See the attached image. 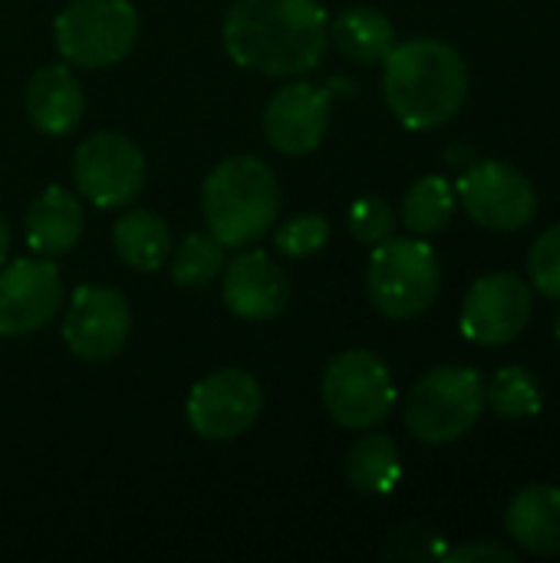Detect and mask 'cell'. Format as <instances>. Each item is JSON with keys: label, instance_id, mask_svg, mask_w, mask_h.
<instances>
[{"label": "cell", "instance_id": "6da1fadb", "mask_svg": "<svg viewBox=\"0 0 560 563\" xmlns=\"http://www.w3.org/2000/svg\"><path fill=\"white\" fill-rule=\"evenodd\" d=\"M221 40L238 66L287 79L323 59L330 23L317 0H234Z\"/></svg>", "mask_w": 560, "mask_h": 563}, {"label": "cell", "instance_id": "7a4b0ae2", "mask_svg": "<svg viewBox=\"0 0 560 563\" xmlns=\"http://www.w3.org/2000/svg\"><path fill=\"white\" fill-rule=\"evenodd\" d=\"M383 99L406 129H439L469 99V66L455 46L432 36L396 43L383 59Z\"/></svg>", "mask_w": 560, "mask_h": 563}, {"label": "cell", "instance_id": "3957f363", "mask_svg": "<svg viewBox=\"0 0 560 563\" xmlns=\"http://www.w3.org/2000/svg\"><path fill=\"white\" fill-rule=\"evenodd\" d=\"M201 208L215 241L251 247L281 214V181L257 155H231L205 178Z\"/></svg>", "mask_w": 560, "mask_h": 563}, {"label": "cell", "instance_id": "277c9868", "mask_svg": "<svg viewBox=\"0 0 560 563\" xmlns=\"http://www.w3.org/2000/svg\"><path fill=\"white\" fill-rule=\"evenodd\" d=\"M442 287L436 251L419 238H386L373 247L366 267V294L389 320H413L426 313Z\"/></svg>", "mask_w": 560, "mask_h": 563}, {"label": "cell", "instance_id": "5b68a950", "mask_svg": "<svg viewBox=\"0 0 560 563\" xmlns=\"http://www.w3.org/2000/svg\"><path fill=\"white\" fill-rule=\"evenodd\" d=\"M485 412V379L472 366L426 373L406 399V429L426 445L465 439Z\"/></svg>", "mask_w": 560, "mask_h": 563}, {"label": "cell", "instance_id": "8992f818", "mask_svg": "<svg viewBox=\"0 0 560 563\" xmlns=\"http://www.w3.org/2000/svg\"><path fill=\"white\" fill-rule=\"evenodd\" d=\"M63 63L102 69L122 63L139 40V13L129 0H73L53 23Z\"/></svg>", "mask_w": 560, "mask_h": 563}, {"label": "cell", "instance_id": "52a82bcc", "mask_svg": "<svg viewBox=\"0 0 560 563\" xmlns=\"http://www.w3.org/2000/svg\"><path fill=\"white\" fill-rule=\"evenodd\" d=\"M320 396L330 419L353 432L383 426L396 409V383L386 363L370 350H347L333 356L320 379Z\"/></svg>", "mask_w": 560, "mask_h": 563}, {"label": "cell", "instance_id": "ba28073f", "mask_svg": "<svg viewBox=\"0 0 560 563\" xmlns=\"http://www.w3.org/2000/svg\"><path fill=\"white\" fill-rule=\"evenodd\" d=\"M455 198L469 211V218L488 231H521L538 214V191L525 172L508 162H472L459 185Z\"/></svg>", "mask_w": 560, "mask_h": 563}, {"label": "cell", "instance_id": "9c48e42d", "mask_svg": "<svg viewBox=\"0 0 560 563\" xmlns=\"http://www.w3.org/2000/svg\"><path fill=\"white\" fill-rule=\"evenodd\" d=\"M73 178L96 208H122L145 185V158L122 132H96L73 155Z\"/></svg>", "mask_w": 560, "mask_h": 563}, {"label": "cell", "instance_id": "30bf717a", "mask_svg": "<svg viewBox=\"0 0 560 563\" xmlns=\"http://www.w3.org/2000/svg\"><path fill=\"white\" fill-rule=\"evenodd\" d=\"M264 409L261 383L248 369H218L195 383L188 393V426L211 442L244 435Z\"/></svg>", "mask_w": 560, "mask_h": 563}, {"label": "cell", "instance_id": "8fae6325", "mask_svg": "<svg viewBox=\"0 0 560 563\" xmlns=\"http://www.w3.org/2000/svg\"><path fill=\"white\" fill-rule=\"evenodd\" d=\"M535 313L531 287L518 274H485L462 303V336L479 346H505L518 340Z\"/></svg>", "mask_w": 560, "mask_h": 563}, {"label": "cell", "instance_id": "7c38bea8", "mask_svg": "<svg viewBox=\"0 0 560 563\" xmlns=\"http://www.w3.org/2000/svg\"><path fill=\"white\" fill-rule=\"evenodd\" d=\"M132 330V310L129 300L102 284H86L79 287L63 313V340L69 346V353H76L79 360H112Z\"/></svg>", "mask_w": 560, "mask_h": 563}, {"label": "cell", "instance_id": "4fadbf2b", "mask_svg": "<svg viewBox=\"0 0 560 563\" xmlns=\"http://www.w3.org/2000/svg\"><path fill=\"white\" fill-rule=\"evenodd\" d=\"M63 307V280L50 257L0 264V336L43 330Z\"/></svg>", "mask_w": 560, "mask_h": 563}, {"label": "cell", "instance_id": "5bb4252c", "mask_svg": "<svg viewBox=\"0 0 560 563\" xmlns=\"http://www.w3.org/2000/svg\"><path fill=\"white\" fill-rule=\"evenodd\" d=\"M330 129V92L314 82H287L264 109L267 142L284 155L314 152Z\"/></svg>", "mask_w": 560, "mask_h": 563}, {"label": "cell", "instance_id": "9a60e30c", "mask_svg": "<svg viewBox=\"0 0 560 563\" xmlns=\"http://www.w3.org/2000/svg\"><path fill=\"white\" fill-rule=\"evenodd\" d=\"M221 277V297L241 320H271L290 300L287 274L264 251H241L238 257L224 261Z\"/></svg>", "mask_w": 560, "mask_h": 563}, {"label": "cell", "instance_id": "2e32d148", "mask_svg": "<svg viewBox=\"0 0 560 563\" xmlns=\"http://www.w3.org/2000/svg\"><path fill=\"white\" fill-rule=\"evenodd\" d=\"M23 106H26L30 122L43 135H69L83 122V112H86L79 79L63 63L43 66L33 73V79L26 82Z\"/></svg>", "mask_w": 560, "mask_h": 563}, {"label": "cell", "instance_id": "e0dca14e", "mask_svg": "<svg viewBox=\"0 0 560 563\" xmlns=\"http://www.w3.org/2000/svg\"><path fill=\"white\" fill-rule=\"evenodd\" d=\"M508 538L535 554L560 558V488L558 485H525L505 511Z\"/></svg>", "mask_w": 560, "mask_h": 563}, {"label": "cell", "instance_id": "ac0fdd59", "mask_svg": "<svg viewBox=\"0 0 560 563\" xmlns=\"http://www.w3.org/2000/svg\"><path fill=\"white\" fill-rule=\"evenodd\" d=\"M83 201L73 191L50 185L26 211V241L40 257L69 254L83 238Z\"/></svg>", "mask_w": 560, "mask_h": 563}, {"label": "cell", "instance_id": "d6986e66", "mask_svg": "<svg viewBox=\"0 0 560 563\" xmlns=\"http://www.w3.org/2000/svg\"><path fill=\"white\" fill-rule=\"evenodd\" d=\"M330 43L353 63H383L396 40V26L386 13L373 7H350L330 23Z\"/></svg>", "mask_w": 560, "mask_h": 563}, {"label": "cell", "instance_id": "ffe728a7", "mask_svg": "<svg viewBox=\"0 0 560 563\" xmlns=\"http://www.w3.org/2000/svg\"><path fill=\"white\" fill-rule=\"evenodd\" d=\"M112 247L119 254V261L132 271L152 274L158 271L168 254H172V231L168 224L149 211V208H132L125 211L116 228H112Z\"/></svg>", "mask_w": 560, "mask_h": 563}, {"label": "cell", "instance_id": "44dd1931", "mask_svg": "<svg viewBox=\"0 0 560 563\" xmlns=\"http://www.w3.org/2000/svg\"><path fill=\"white\" fill-rule=\"evenodd\" d=\"M403 478L399 449L386 432H370L347 455V482L360 495H389Z\"/></svg>", "mask_w": 560, "mask_h": 563}, {"label": "cell", "instance_id": "7402d4cb", "mask_svg": "<svg viewBox=\"0 0 560 563\" xmlns=\"http://www.w3.org/2000/svg\"><path fill=\"white\" fill-rule=\"evenodd\" d=\"M455 205H459L455 188L439 175H426L403 198V224L419 238L439 234L449 228Z\"/></svg>", "mask_w": 560, "mask_h": 563}, {"label": "cell", "instance_id": "603a6c76", "mask_svg": "<svg viewBox=\"0 0 560 563\" xmlns=\"http://www.w3.org/2000/svg\"><path fill=\"white\" fill-rule=\"evenodd\" d=\"M485 406H492L495 416L512 422L535 419L545 406L538 376L525 366H502L492 383H485Z\"/></svg>", "mask_w": 560, "mask_h": 563}, {"label": "cell", "instance_id": "cb8c5ba5", "mask_svg": "<svg viewBox=\"0 0 560 563\" xmlns=\"http://www.w3.org/2000/svg\"><path fill=\"white\" fill-rule=\"evenodd\" d=\"M224 271V244L211 234H188L172 257V280L178 287H208Z\"/></svg>", "mask_w": 560, "mask_h": 563}, {"label": "cell", "instance_id": "d4e9b609", "mask_svg": "<svg viewBox=\"0 0 560 563\" xmlns=\"http://www.w3.org/2000/svg\"><path fill=\"white\" fill-rule=\"evenodd\" d=\"M327 241H330V221L323 214H294L274 234L277 251L287 257H310Z\"/></svg>", "mask_w": 560, "mask_h": 563}, {"label": "cell", "instance_id": "484cf974", "mask_svg": "<svg viewBox=\"0 0 560 563\" xmlns=\"http://www.w3.org/2000/svg\"><path fill=\"white\" fill-rule=\"evenodd\" d=\"M347 224H350V234L360 241V244H370L376 247L380 241L393 238V228H396V211L386 198H360L350 205L347 211Z\"/></svg>", "mask_w": 560, "mask_h": 563}, {"label": "cell", "instance_id": "4316f807", "mask_svg": "<svg viewBox=\"0 0 560 563\" xmlns=\"http://www.w3.org/2000/svg\"><path fill=\"white\" fill-rule=\"evenodd\" d=\"M528 274L538 294L560 300V224H551L528 254Z\"/></svg>", "mask_w": 560, "mask_h": 563}, {"label": "cell", "instance_id": "83f0119b", "mask_svg": "<svg viewBox=\"0 0 560 563\" xmlns=\"http://www.w3.org/2000/svg\"><path fill=\"white\" fill-rule=\"evenodd\" d=\"M449 563H472V561H515V554L502 544H465L459 551H449L446 554Z\"/></svg>", "mask_w": 560, "mask_h": 563}, {"label": "cell", "instance_id": "f1b7e54d", "mask_svg": "<svg viewBox=\"0 0 560 563\" xmlns=\"http://www.w3.org/2000/svg\"><path fill=\"white\" fill-rule=\"evenodd\" d=\"M7 254H10V228H7V221L0 214V264L7 261Z\"/></svg>", "mask_w": 560, "mask_h": 563}, {"label": "cell", "instance_id": "f546056e", "mask_svg": "<svg viewBox=\"0 0 560 563\" xmlns=\"http://www.w3.org/2000/svg\"><path fill=\"white\" fill-rule=\"evenodd\" d=\"M554 333H558V343H560V317H558V327H554Z\"/></svg>", "mask_w": 560, "mask_h": 563}]
</instances>
